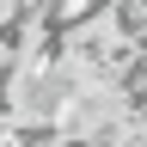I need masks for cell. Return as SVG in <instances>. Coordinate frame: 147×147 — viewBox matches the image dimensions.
I'll list each match as a JSON object with an SVG mask.
<instances>
[{
  "instance_id": "6da1fadb",
  "label": "cell",
  "mask_w": 147,
  "mask_h": 147,
  "mask_svg": "<svg viewBox=\"0 0 147 147\" xmlns=\"http://www.w3.org/2000/svg\"><path fill=\"white\" fill-rule=\"evenodd\" d=\"M110 6H117V0H43V18H49V25L61 31V37H74L80 25H92V18H104Z\"/></svg>"
},
{
  "instance_id": "7a4b0ae2",
  "label": "cell",
  "mask_w": 147,
  "mask_h": 147,
  "mask_svg": "<svg viewBox=\"0 0 147 147\" xmlns=\"http://www.w3.org/2000/svg\"><path fill=\"white\" fill-rule=\"evenodd\" d=\"M43 6V0H0V49H12V37H18V25Z\"/></svg>"
},
{
  "instance_id": "3957f363",
  "label": "cell",
  "mask_w": 147,
  "mask_h": 147,
  "mask_svg": "<svg viewBox=\"0 0 147 147\" xmlns=\"http://www.w3.org/2000/svg\"><path fill=\"white\" fill-rule=\"evenodd\" d=\"M43 147H92V141H80V135H55V141H43Z\"/></svg>"
},
{
  "instance_id": "277c9868",
  "label": "cell",
  "mask_w": 147,
  "mask_h": 147,
  "mask_svg": "<svg viewBox=\"0 0 147 147\" xmlns=\"http://www.w3.org/2000/svg\"><path fill=\"white\" fill-rule=\"evenodd\" d=\"M141 12H147V0H141Z\"/></svg>"
}]
</instances>
